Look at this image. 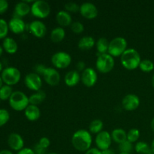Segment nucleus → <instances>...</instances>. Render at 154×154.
I'll use <instances>...</instances> for the list:
<instances>
[{"label":"nucleus","mask_w":154,"mask_h":154,"mask_svg":"<svg viewBox=\"0 0 154 154\" xmlns=\"http://www.w3.org/2000/svg\"><path fill=\"white\" fill-rule=\"evenodd\" d=\"M24 114H25V117L27 120L34 122L40 118L41 111L38 106L29 104L24 111Z\"/></svg>","instance_id":"nucleus-20"},{"label":"nucleus","mask_w":154,"mask_h":154,"mask_svg":"<svg viewBox=\"0 0 154 154\" xmlns=\"http://www.w3.org/2000/svg\"><path fill=\"white\" fill-rule=\"evenodd\" d=\"M151 84H152V86H153V87L154 88V74L153 75V76H152V78H151Z\"/></svg>","instance_id":"nucleus-49"},{"label":"nucleus","mask_w":154,"mask_h":154,"mask_svg":"<svg viewBox=\"0 0 154 154\" xmlns=\"http://www.w3.org/2000/svg\"><path fill=\"white\" fill-rule=\"evenodd\" d=\"M1 78L5 84L11 87L20 81L21 73L18 69L11 66L3 69L1 74Z\"/></svg>","instance_id":"nucleus-6"},{"label":"nucleus","mask_w":154,"mask_h":154,"mask_svg":"<svg viewBox=\"0 0 154 154\" xmlns=\"http://www.w3.org/2000/svg\"><path fill=\"white\" fill-rule=\"evenodd\" d=\"M11 108L16 111H25L29 105V97L22 91H14L8 100Z\"/></svg>","instance_id":"nucleus-3"},{"label":"nucleus","mask_w":154,"mask_h":154,"mask_svg":"<svg viewBox=\"0 0 154 154\" xmlns=\"http://www.w3.org/2000/svg\"><path fill=\"white\" fill-rule=\"evenodd\" d=\"M45 82L50 86H57L60 84V75L58 71L52 67H47L42 75Z\"/></svg>","instance_id":"nucleus-10"},{"label":"nucleus","mask_w":154,"mask_h":154,"mask_svg":"<svg viewBox=\"0 0 154 154\" xmlns=\"http://www.w3.org/2000/svg\"><path fill=\"white\" fill-rule=\"evenodd\" d=\"M0 154H13L11 150H2L0 151Z\"/></svg>","instance_id":"nucleus-46"},{"label":"nucleus","mask_w":154,"mask_h":154,"mask_svg":"<svg viewBox=\"0 0 154 154\" xmlns=\"http://www.w3.org/2000/svg\"><path fill=\"white\" fill-rule=\"evenodd\" d=\"M150 150H151V153L154 154V139L152 141L151 144H150Z\"/></svg>","instance_id":"nucleus-47"},{"label":"nucleus","mask_w":154,"mask_h":154,"mask_svg":"<svg viewBox=\"0 0 154 154\" xmlns=\"http://www.w3.org/2000/svg\"><path fill=\"white\" fill-rule=\"evenodd\" d=\"M119 154H130V153H120Z\"/></svg>","instance_id":"nucleus-54"},{"label":"nucleus","mask_w":154,"mask_h":154,"mask_svg":"<svg viewBox=\"0 0 154 154\" xmlns=\"http://www.w3.org/2000/svg\"><path fill=\"white\" fill-rule=\"evenodd\" d=\"M17 154H35V153L33 149L28 148V147H24L22 150L18 151Z\"/></svg>","instance_id":"nucleus-43"},{"label":"nucleus","mask_w":154,"mask_h":154,"mask_svg":"<svg viewBox=\"0 0 154 154\" xmlns=\"http://www.w3.org/2000/svg\"><path fill=\"white\" fill-rule=\"evenodd\" d=\"M8 30V23H7L5 20L0 18V39H5L7 38Z\"/></svg>","instance_id":"nucleus-32"},{"label":"nucleus","mask_w":154,"mask_h":154,"mask_svg":"<svg viewBox=\"0 0 154 154\" xmlns=\"http://www.w3.org/2000/svg\"><path fill=\"white\" fill-rule=\"evenodd\" d=\"M119 150H120V153H130L133 150L134 147L132 143H131L129 141H125L124 142L121 143V144H119L118 146Z\"/></svg>","instance_id":"nucleus-33"},{"label":"nucleus","mask_w":154,"mask_h":154,"mask_svg":"<svg viewBox=\"0 0 154 154\" xmlns=\"http://www.w3.org/2000/svg\"><path fill=\"white\" fill-rule=\"evenodd\" d=\"M31 13L35 17L45 19L51 13V6L45 0H37L33 2L31 5Z\"/></svg>","instance_id":"nucleus-7"},{"label":"nucleus","mask_w":154,"mask_h":154,"mask_svg":"<svg viewBox=\"0 0 154 154\" xmlns=\"http://www.w3.org/2000/svg\"><path fill=\"white\" fill-rule=\"evenodd\" d=\"M9 4L6 0H0V14H3L8 11Z\"/></svg>","instance_id":"nucleus-39"},{"label":"nucleus","mask_w":154,"mask_h":154,"mask_svg":"<svg viewBox=\"0 0 154 154\" xmlns=\"http://www.w3.org/2000/svg\"><path fill=\"white\" fill-rule=\"evenodd\" d=\"M102 154H115V152H114L112 149L109 148L107 149V150H102Z\"/></svg>","instance_id":"nucleus-45"},{"label":"nucleus","mask_w":154,"mask_h":154,"mask_svg":"<svg viewBox=\"0 0 154 154\" xmlns=\"http://www.w3.org/2000/svg\"><path fill=\"white\" fill-rule=\"evenodd\" d=\"M3 71V66H2V63L0 62V72H2Z\"/></svg>","instance_id":"nucleus-51"},{"label":"nucleus","mask_w":154,"mask_h":154,"mask_svg":"<svg viewBox=\"0 0 154 154\" xmlns=\"http://www.w3.org/2000/svg\"><path fill=\"white\" fill-rule=\"evenodd\" d=\"M141 61L139 53L134 48H128L120 57L122 66L127 70H135L139 68Z\"/></svg>","instance_id":"nucleus-2"},{"label":"nucleus","mask_w":154,"mask_h":154,"mask_svg":"<svg viewBox=\"0 0 154 154\" xmlns=\"http://www.w3.org/2000/svg\"><path fill=\"white\" fill-rule=\"evenodd\" d=\"M150 154H153V153H150Z\"/></svg>","instance_id":"nucleus-56"},{"label":"nucleus","mask_w":154,"mask_h":154,"mask_svg":"<svg viewBox=\"0 0 154 154\" xmlns=\"http://www.w3.org/2000/svg\"><path fill=\"white\" fill-rule=\"evenodd\" d=\"M96 49L98 51V55L100 54H107L108 51V47H109V42L105 38H100L98 39L96 43Z\"/></svg>","instance_id":"nucleus-27"},{"label":"nucleus","mask_w":154,"mask_h":154,"mask_svg":"<svg viewBox=\"0 0 154 154\" xmlns=\"http://www.w3.org/2000/svg\"><path fill=\"white\" fill-rule=\"evenodd\" d=\"M0 102H1V99H0Z\"/></svg>","instance_id":"nucleus-55"},{"label":"nucleus","mask_w":154,"mask_h":154,"mask_svg":"<svg viewBox=\"0 0 154 154\" xmlns=\"http://www.w3.org/2000/svg\"><path fill=\"white\" fill-rule=\"evenodd\" d=\"M71 29L72 30L73 32L76 33V34H81L84 32V26L81 22L75 21V22L72 23V25H71Z\"/></svg>","instance_id":"nucleus-37"},{"label":"nucleus","mask_w":154,"mask_h":154,"mask_svg":"<svg viewBox=\"0 0 154 154\" xmlns=\"http://www.w3.org/2000/svg\"><path fill=\"white\" fill-rule=\"evenodd\" d=\"M13 92V89L11 86L5 84L0 89V99L2 101L9 100Z\"/></svg>","instance_id":"nucleus-30"},{"label":"nucleus","mask_w":154,"mask_h":154,"mask_svg":"<svg viewBox=\"0 0 154 154\" xmlns=\"http://www.w3.org/2000/svg\"><path fill=\"white\" fill-rule=\"evenodd\" d=\"M93 138L91 133L86 129H79L73 134L72 137V144L77 150L80 152H87L91 148Z\"/></svg>","instance_id":"nucleus-1"},{"label":"nucleus","mask_w":154,"mask_h":154,"mask_svg":"<svg viewBox=\"0 0 154 154\" xmlns=\"http://www.w3.org/2000/svg\"><path fill=\"white\" fill-rule=\"evenodd\" d=\"M65 9L69 13H70V12L75 13V12H78V11H80V5L77 3L74 2H69L65 5Z\"/></svg>","instance_id":"nucleus-36"},{"label":"nucleus","mask_w":154,"mask_h":154,"mask_svg":"<svg viewBox=\"0 0 154 154\" xmlns=\"http://www.w3.org/2000/svg\"><path fill=\"white\" fill-rule=\"evenodd\" d=\"M47 154H58V153H48Z\"/></svg>","instance_id":"nucleus-53"},{"label":"nucleus","mask_w":154,"mask_h":154,"mask_svg":"<svg viewBox=\"0 0 154 154\" xmlns=\"http://www.w3.org/2000/svg\"><path fill=\"white\" fill-rule=\"evenodd\" d=\"M2 84H3V81H2V80L1 76H0V89H1V87L3 86Z\"/></svg>","instance_id":"nucleus-52"},{"label":"nucleus","mask_w":154,"mask_h":154,"mask_svg":"<svg viewBox=\"0 0 154 154\" xmlns=\"http://www.w3.org/2000/svg\"><path fill=\"white\" fill-rule=\"evenodd\" d=\"M46 66L43 64L36 65V66H35V73H37L38 75H39L41 76V75H42L44 71H45V69H46Z\"/></svg>","instance_id":"nucleus-41"},{"label":"nucleus","mask_w":154,"mask_h":154,"mask_svg":"<svg viewBox=\"0 0 154 154\" xmlns=\"http://www.w3.org/2000/svg\"><path fill=\"white\" fill-rule=\"evenodd\" d=\"M14 16L17 17H23L31 12V5L26 2H20L17 3L14 7Z\"/></svg>","instance_id":"nucleus-19"},{"label":"nucleus","mask_w":154,"mask_h":154,"mask_svg":"<svg viewBox=\"0 0 154 154\" xmlns=\"http://www.w3.org/2000/svg\"><path fill=\"white\" fill-rule=\"evenodd\" d=\"M134 148H135V152L138 154L152 153L150 147L147 143L144 142V141H138V142H136Z\"/></svg>","instance_id":"nucleus-29"},{"label":"nucleus","mask_w":154,"mask_h":154,"mask_svg":"<svg viewBox=\"0 0 154 154\" xmlns=\"http://www.w3.org/2000/svg\"><path fill=\"white\" fill-rule=\"evenodd\" d=\"M2 48L8 54H14L17 51L18 45L14 39L10 37H7L3 40Z\"/></svg>","instance_id":"nucleus-22"},{"label":"nucleus","mask_w":154,"mask_h":154,"mask_svg":"<svg viewBox=\"0 0 154 154\" xmlns=\"http://www.w3.org/2000/svg\"><path fill=\"white\" fill-rule=\"evenodd\" d=\"M51 63L57 69H66L72 63V57L65 51H58L52 56Z\"/></svg>","instance_id":"nucleus-8"},{"label":"nucleus","mask_w":154,"mask_h":154,"mask_svg":"<svg viewBox=\"0 0 154 154\" xmlns=\"http://www.w3.org/2000/svg\"><path fill=\"white\" fill-rule=\"evenodd\" d=\"M115 65L114 57L109 54H104L98 55L96 62V69L102 74H106L113 70Z\"/></svg>","instance_id":"nucleus-4"},{"label":"nucleus","mask_w":154,"mask_h":154,"mask_svg":"<svg viewBox=\"0 0 154 154\" xmlns=\"http://www.w3.org/2000/svg\"><path fill=\"white\" fill-rule=\"evenodd\" d=\"M150 126H151L152 130L154 132V117L153 118V120H151V123H150Z\"/></svg>","instance_id":"nucleus-48"},{"label":"nucleus","mask_w":154,"mask_h":154,"mask_svg":"<svg viewBox=\"0 0 154 154\" xmlns=\"http://www.w3.org/2000/svg\"><path fill=\"white\" fill-rule=\"evenodd\" d=\"M85 154H102V151L99 150L98 148L93 147V148H90V150L85 152Z\"/></svg>","instance_id":"nucleus-44"},{"label":"nucleus","mask_w":154,"mask_h":154,"mask_svg":"<svg viewBox=\"0 0 154 154\" xmlns=\"http://www.w3.org/2000/svg\"><path fill=\"white\" fill-rule=\"evenodd\" d=\"M64 81L68 87H75L81 81V75L77 70H71L65 75Z\"/></svg>","instance_id":"nucleus-18"},{"label":"nucleus","mask_w":154,"mask_h":154,"mask_svg":"<svg viewBox=\"0 0 154 154\" xmlns=\"http://www.w3.org/2000/svg\"><path fill=\"white\" fill-rule=\"evenodd\" d=\"M127 50V42L123 37H116L109 42L108 54L113 57H121Z\"/></svg>","instance_id":"nucleus-5"},{"label":"nucleus","mask_w":154,"mask_h":154,"mask_svg":"<svg viewBox=\"0 0 154 154\" xmlns=\"http://www.w3.org/2000/svg\"><path fill=\"white\" fill-rule=\"evenodd\" d=\"M140 137V132L137 129H131L127 132V141H130L131 143L137 142Z\"/></svg>","instance_id":"nucleus-34"},{"label":"nucleus","mask_w":154,"mask_h":154,"mask_svg":"<svg viewBox=\"0 0 154 154\" xmlns=\"http://www.w3.org/2000/svg\"><path fill=\"white\" fill-rule=\"evenodd\" d=\"M112 141L120 144L127 140V132L123 129H115L111 133Z\"/></svg>","instance_id":"nucleus-24"},{"label":"nucleus","mask_w":154,"mask_h":154,"mask_svg":"<svg viewBox=\"0 0 154 154\" xmlns=\"http://www.w3.org/2000/svg\"><path fill=\"white\" fill-rule=\"evenodd\" d=\"M29 29L35 37L38 38L45 37L47 33L46 26L41 20H34L30 23Z\"/></svg>","instance_id":"nucleus-15"},{"label":"nucleus","mask_w":154,"mask_h":154,"mask_svg":"<svg viewBox=\"0 0 154 154\" xmlns=\"http://www.w3.org/2000/svg\"><path fill=\"white\" fill-rule=\"evenodd\" d=\"M76 68H77V71H78V72H83L84 70H85L87 68H86V64L83 61H79L78 63H77L76 65Z\"/></svg>","instance_id":"nucleus-42"},{"label":"nucleus","mask_w":154,"mask_h":154,"mask_svg":"<svg viewBox=\"0 0 154 154\" xmlns=\"http://www.w3.org/2000/svg\"><path fill=\"white\" fill-rule=\"evenodd\" d=\"M38 144L41 147H44L45 149H48V147H50V145H51V141H50L49 138H47V137H42V138H41L40 139H39Z\"/></svg>","instance_id":"nucleus-38"},{"label":"nucleus","mask_w":154,"mask_h":154,"mask_svg":"<svg viewBox=\"0 0 154 154\" xmlns=\"http://www.w3.org/2000/svg\"><path fill=\"white\" fill-rule=\"evenodd\" d=\"M24 83L27 88L35 92L40 90L42 87V78L35 72L27 74L24 78Z\"/></svg>","instance_id":"nucleus-9"},{"label":"nucleus","mask_w":154,"mask_h":154,"mask_svg":"<svg viewBox=\"0 0 154 154\" xmlns=\"http://www.w3.org/2000/svg\"><path fill=\"white\" fill-rule=\"evenodd\" d=\"M56 20L61 27L69 26L72 25V18L70 13L64 10L60 11L56 15Z\"/></svg>","instance_id":"nucleus-21"},{"label":"nucleus","mask_w":154,"mask_h":154,"mask_svg":"<svg viewBox=\"0 0 154 154\" xmlns=\"http://www.w3.org/2000/svg\"><path fill=\"white\" fill-rule=\"evenodd\" d=\"M103 122L102 121L99 119H96V120H93L91 123H90V126H89V132L92 134H99V132H101L103 129Z\"/></svg>","instance_id":"nucleus-28"},{"label":"nucleus","mask_w":154,"mask_h":154,"mask_svg":"<svg viewBox=\"0 0 154 154\" xmlns=\"http://www.w3.org/2000/svg\"><path fill=\"white\" fill-rule=\"evenodd\" d=\"M140 105V99L135 94H127L122 100V106L126 111H132L136 110Z\"/></svg>","instance_id":"nucleus-14"},{"label":"nucleus","mask_w":154,"mask_h":154,"mask_svg":"<svg viewBox=\"0 0 154 154\" xmlns=\"http://www.w3.org/2000/svg\"><path fill=\"white\" fill-rule=\"evenodd\" d=\"M8 144L11 150L20 151L24 148V141L22 136L16 132H12L8 138Z\"/></svg>","instance_id":"nucleus-16"},{"label":"nucleus","mask_w":154,"mask_h":154,"mask_svg":"<svg viewBox=\"0 0 154 154\" xmlns=\"http://www.w3.org/2000/svg\"><path fill=\"white\" fill-rule=\"evenodd\" d=\"M10 120V114L6 109H0V127L5 126Z\"/></svg>","instance_id":"nucleus-35"},{"label":"nucleus","mask_w":154,"mask_h":154,"mask_svg":"<svg viewBox=\"0 0 154 154\" xmlns=\"http://www.w3.org/2000/svg\"><path fill=\"white\" fill-rule=\"evenodd\" d=\"M45 99H46V93L41 90L32 94L29 97L30 105H36V106L42 104L45 101Z\"/></svg>","instance_id":"nucleus-26"},{"label":"nucleus","mask_w":154,"mask_h":154,"mask_svg":"<svg viewBox=\"0 0 154 154\" xmlns=\"http://www.w3.org/2000/svg\"><path fill=\"white\" fill-rule=\"evenodd\" d=\"M80 13L84 18L93 20L98 16V8L93 3L84 2L80 5Z\"/></svg>","instance_id":"nucleus-13"},{"label":"nucleus","mask_w":154,"mask_h":154,"mask_svg":"<svg viewBox=\"0 0 154 154\" xmlns=\"http://www.w3.org/2000/svg\"><path fill=\"white\" fill-rule=\"evenodd\" d=\"M98 80V75L93 68H87L81 75V81L84 86L92 87L96 84Z\"/></svg>","instance_id":"nucleus-12"},{"label":"nucleus","mask_w":154,"mask_h":154,"mask_svg":"<svg viewBox=\"0 0 154 154\" xmlns=\"http://www.w3.org/2000/svg\"><path fill=\"white\" fill-rule=\"evenodd\" d=\"M9 30L14 34H21L26 29V23L22 18L14 17L8 22Z\"/></svg>","instance_id":"nucleus-17"},{"label":"nucleus","mask_w":154,"mask_h":154,"mask_svg":"<svg viewBox=\"0 0 154 154\" xmlns=\"http://www.w3.org/2000/svg\"><path fill=\"white\" fill-rule=\"evenodd\" d=\"M33 150H34L35 154H47V149L41 147L38 143L34 146Z\"/></svg>","instance_id":"nucleus-40"},{"label":"nucleus","mask_w":154,"mask_h":154,"mask_svg":"<svg viewBox=\"0 0 154 154\" xmlns=\"http://www.w3.org/2000/svg\"><path fill=\"white\" fill-rule=\"evenodd\" d=\"M66 37V31L61 26L53 29L51 32V39L54 43H60Z\"/></svg>","instance_id":"nucleus-25"},{"label":"nucleus","mask_w":154,"mask_h":154,"mask_svg":"<svg viewBox=\"0 0 154 154\" xmlns=\"http://www.w3.org/2000/svg\"><path fill=\"white\" fill-rule=\"evenodd\" d=\"M96 45L95 39L92 36H84L79 40L78 46L81 51H89L91 50Z\"/></svg>","instance_id":"nucleus-23"},{"label":"nucleus","mask_w":154,"mask_h":154,"mask_svg":"<svg viewBox=\"0 0 154 154\" xmlns=\"http://www.w3.org/2000/svg\"><path fill=\"white\" fill-rule=\"evenodd\" d=\"M3 48H2V46H1V45H0V57H1L2 56V54H3Z\"/></svg>","instance_id":"nucleus-50"},{"label":"nucleus","mask_w":154,"mask_h":154,"mask_svg":"<svg viewBox=\"0 0 154 154\" xmlns=\"http://www.w3.org/2000/svg\"><path fill=\"white\" fill-rule=\"evenodd\" d=\"M112 143L111 134L107 131H102L99 134L96 135V144L97 148L99 150H102L109 149Z\"/></svg>","instance_id":"nucleus-11"},{"label":"nucleus","mask_w":154,"mask_h":154,"mask_svg":"<svg viewBox=\"0 0 154 154\" xmlns=\"http://www.w3.org/2000/svg\"><path fill=\"white\" fill-rule=\"evenodd\" d=\"M139 69L142 72L148 73V72H152L154 69V63L151 60L145 59V60H143L141 61L139 65Z\"/></svg>","instance_id":"nucleus-31"}]
</instances>
